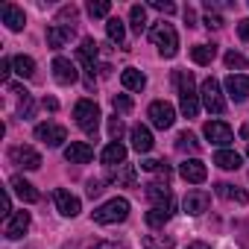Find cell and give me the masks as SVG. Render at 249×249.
<instances>
[{
    "label": "cell",
    "mask_w": 249,
    "mask_h": 249,
    "mask_svg": "<svg viewBox=\"0 0 249 249\" xmlns=\"http://www.w3.org/2000/svg\"><path fill=\"white\" fill-rule=\"evenodd\" d=\"M120 82H123V88H126V91H144L147 88V76L138 68H126V71L120 73Z\"/></svg>",
    "instance_id": "cell-25"
},
{
    "label": "cell",
    "mask_w": 249,
    "mask_h": 249,
    "mask_svg": "<svg viewBox=\"0 0 249 249\" xmlns=\"http://www.w3.org/2000/svg\"><path fill=\"white\" fill-rule=\"evenodd\" d=\"M159 164H161V161H156V159H147V161H141V170H147V173H156V170H159Z\"/></svg>",
    "instance_id": "cell-45"
},
{
    "label": "cell",
    "mask_w": 249,
    "mask_h": 249,
    "mask_svg": "<svg viewBox=\"0 0 249 249\" xmlns=\"http://www.w3.org/2000/svg\"><path fill=\"white\" fill-rule=\"evenodd\" d=\"M129 138H132V150H138V153H150L153 150V132L144 126V123H138V126H132V132H129Z\"/></svg>",
    "instance_id": "cell-22"
},
{
    "label": "cell",
    "mask_w": 249,
    "mask_h": 249,
    "mask_svg": "<svg viewBox=\"0 0 249 249\" xmlns=\"http://www.w3.org/2000/svg\"><path fill=\"white\" fill-rule=\"evenodd\" d=\"M226 94L234 103H243L249 97V76L246 73H229L226 76Z\"/></svg>",
    "instance_id": "cell-13"
},
{
    "label": "cell",
    "mask_w": 249,
    "mask_h": 249,
    "mask_svg": "<svg viewBox=\"0 0 249 249\" xmlns=\"http://www.w3.org/2000/svg\"><path fill=\"white\" fill-rule=\"evenodd\" d=\"M217 196H223V199H229V202H237V205H246L249 202V194L243 191V188H237V185H229V182H217Z\"/></svg>",
    "instance_id": "cell-23"
},
{
    "label": "cell",
    "mask_w": 249,
    "mask_h": 249,
    "mask_svg": "<svg viewBox=\"0 0 249 249\" xmlns=\"http://www.w3.org/2000/svg\"><path fill=\"white\" fill-rule=\"evenodd\" d=\"M97 53H100V47H97L94 38H82V44L76 47V59H79V65L85 68V73H88V85H91L94 71H97Z\"/></svg>",
    "instance_id": "cell-8"
},
{
    "label": "cell",
    "mask_w": 249,
    "mask_h": 249,
    "mask_svg": "<svg viewBox=\"0 0 249 249\" xmlns=\"http://www.w3.org/2000/svg\"><path fill=\"white\" fill-rule=\"evenodd\" d=\"M12 59H3V62H0V79H3V82H9V76H12Z\"/></svg>",
    "instance_id": "cell-42"
},
{
    "label": "cell",
    "mask_w": 249,
    "mask_h": 249,
    "mask_svg": "<svg viewBox=\"0 0 249 249\" xmlns=\"http://www.w3.org/2000/svg\"><path fill=\"white\" fill-rule=\"evenodd\" d=\"M65 21H71V24L76 21V6H73V3L59 9V18H56V24H65Z\"/></svg>",
    "instance_id": "cell-38"
},
{
    "label": "cell",
    "mask_w": 249,
    "mask_h": 249,
    "mask_svg": "<svg viewBox=\"0 0 249 249\" xmlns=\"http://www.w3.org/2000/svg\"><path fill=\"white\" fill-rule=\"evenodd\" d=\"M27 231H30V211H15V214L6 220V226H3L6 240H21Z\"/></svg>",
    "instance_id": "cell-12"
},
{
    "label": "cell",
    "mask_w": 249,
    "mask_h": 249,
    "mask_svg": "<svg viewBox=\"0 0 249 249\" xmlns=\"http://www.w3.org/2000/svg\"><path fill=\"white\" fill-rule=\"evenodd\" d=\"M214 164L223 167V170H237V167L243 164V159H240L234 150H217V153H214Z\"/></svg>",
    "instance_id": "cell-27"
},
{
    "label": "cell",
    "mask_w": 249,
    "mask_h": 249,
    "mask_svg": "<svg viewBox=\"0 0 249 249\" xmlns=\"http://www.w3.org/2000/svg\"><path fill=\"white\" fill-rule=\"evenodd\" d=\"M111 12V3H108V0H91V3H88V15L91 18H106Z\"/></svg>",
    "instance_id": "cell-33"
},
{
    "label": "cell",
    "mask_w": 249,
    "mask_h": 249,
    "mask_svg": "<svg viewBox=\"0 0 249 249\" xmlns=\"http://www.w3.org/2000/svg\"><path fill=\"white\" fill-rule=\"evenodd\" d=\"M176 147H179L182 153H199V150H202V144L196 141V135H194V132H179Z\"/></svg>",
    "instance_id": "cell-32"
},
{
    "label": "cell",
    "mask_w": 249,
    "mask_h": 249,
    "mask_svg": "<svg viewBox=\"0 0 249 249\" xmlns=\"http://www.w3.org/2000/svg\"><path fill=\"white\" fill-rule=\"evenodd\" d=\"M53 202H56V208H59V214H65V217H76L79 211H82V202H79V196H73L71 191H53Z\"/></svg>",
    "instance_id": "cell-16"
},
{
    "label": "cell",
    "mask_w": 249,
    "mask_h": 249,
    "mask_svg": "<svg viewBox=\"0 0 249 249\" xmlns=\"http://www.w3.org/2000/svg\"><path fill=\"white\" fill-rule=\"evenodd\" d=\"M0 18H3V24H6L12 33H21V30L27 27V15H24V9H18L15 3H3V6H0Z\"/></svg>",
    "instance_id": "cell-19"
},
{
    "label": "cell",
    "mask_w": 249,
    "mask_h": 249,
    "mask_svg": "<svg viewBox=\"0 0 249 249\" xmlns=\"http://www.w3.org/2000/svg\"><path fill=\"white\" fill-rule=\"evenodd\" d=\"M153 240V237H150ZM156 246H161V249H173V237H159V240H153Z\"/></svg>",
    "instance_id": "cell-48"
},
{
    "label": "cell",
    "mask_w": 249,
    "mask_h": 249,
    "mask_svg": "<svg viewBox=\"0 0 249 249\" xmlns=\"http://www.w3.org/2000/svg\"><path fill=\"white\" fill-rule=\"evenodd\" d=\"M129 27L141 36L144 30H147V9L141 6V3H135L132 9H129Z\"/></svg>",
    "instance_id": "cell-31"
},
{
    "label": "cell",
    "mask_w": 249,
    "mask_h": 249,
    "mask_svg": "<svg viewBox=\"0 0 249 249\" xmlns=\"http://www.w3.org/2000/svg\"><path fill=\"white\" fill-rule=\"evenodd\" d=\"M12 65H15V73L21 76V79H33L36 76V62H33V56H15L12 59Z\"/></svg>",
    "instance_id": "cell-29"
},
{
    "label": "cell",
    "mask_w": 249,
    "mask_h": 249,
    "mask_svg": "<svg viewBox=\"0 0 249 249\" xmlns=\"http://www.w3.org/2000/svg\"><path fill=\"white\" fill-rule=\"evenodd\" d=\"M111 179H117V182H123V185H135V167H132V164H120V170H114Z\"/></svg>",
    "instance_id": "cell-34"
},
{
    "label": "cell",
    "mask_w": 249,
    "mask_h": 249,
    "mask_svg": "<svg viewBox=\"0 0 249 249\" xmlns=\"http://www.w3.org/2000/svg\"><path fill=\"white\" fill-rule=\"evenodd\" d=\"M214 56H217V47H214V44H194V47H191V59H194L196 65H211Z\"/></svg>",
    "instance_id": "cell-28"
},
{
    "label": "cell",
    "mask_w": 249,
    "mask_h": 249,
    "mask_svg": "<svg viewBox=\"0 0 249 249\" xmlns=\"http://www.w3.org/2000/svg\"><path fill=\"white\" fill-rule=\"evenodd\" d=\"M237 36H240L243 41H249V18H243V21L237 24Z\"/></svg>",
    "instance_id": "cell-44"
},
{
    "label": "cell",
    "mask_w": 249,
    "mask_h": 249,
    "mask_svg": "<svg viewBox=\"0 0 249 249\" xmlns=\"http://www.w3.org/2000/svg\"><path fill=\"white\" fill-rule=\"evenodd\" d=\"M9 188L15 191V196H18L21 202H38V199H41V194H38L24 176H12V179H9Z\"/></svg>",
    "instance_id": "cell-21"
},
{
    "label": "cell",
    "mask_w": 249,
    "mask_h": 249,
    "mask_svg": "<svg viewBox=\"0 0 249 249\" xmlns=\"http://www.w3.org/2000/svg\"><path fill=\"white\" fill-rule=\"evenodd\" d=\"M170 214H173V208H164V205H153V208L147 211V226H153V229H161V226L170 220Z\"/></svg>",
    "instance_id": "cell-30"
},
{
    "label": "cell",
    "mask_w": 249,
    "mask_h": 249,
    "mask_svg": "<svg viewBox=\"0 0 249 249\" xmlns=\"http://www.w3.org/2000/svg\"><path fill=\"white\" fill-rule=\"evenodd\" d=\"M226 68H229V71H243V68H246V59L231 50V53H226Z\"/></svg>",
    "instance_id": "cell-36"
},
{
    "label": "cell",
    "mask_w": 249,
    "mask_h": 249,
    "mask_svg": "<svg viewBox=\"0 0 249 249\" xmlns=\"http://www.w3.org/2000/svg\"><path fill=\"white\" fill-rule=\"evenodd\" d=\"M65 159H68L71 164H88V161L94 159V147H91L88 141H71V144L65 147Z\"/></svg>",
    "instance_id": "cell-18"
},
{
    "label": "cell",
    "mask_w": 249,
    "mask_h": 249,
    "mask_svg": "<svg viewBox=\"0 0 249 249\" xmlns=\"http://www.w3.org/2000/svg\"><path fill=\"white\" fill-rule=\"evenodd\" d=\"M111 106H114V111H120V114L132 111V100H129L126 94H114V97H111Z\"/></svg>",
    "instance_id": "cell-35"
},
{
    "label": "cell",
    "mask_w": 249,
    "mask_h": 249,
    "mask_svg": "<svg viewBox=\"0 0 249 249\" xmlns=\"http://www.w3.org/2000/svg\"><path fill=\"white\" fill-rule=\"evenodd\" d=\"M202 24H205L208 30H220V27H223V18H220V15H214V12H208V15L202 18Z\"/></svg>",
    "instance_id": "cell-41"
},
{
    "label": "cell",
    "mask_w": 249,
    "mask_h": 249,
    "mask_svg": "<svg viewBox=\"0 0 249 249\" xmlns=\"http://www.w3.org/2000/svg\"><path fill=\"white\" fill-rule=\"evenodd\" d=\"M194 18H196V15H194V9H185V21H188V24H194Z\"/></svg>",
    "instance_id": "cell-51"
},
{
    "label": "cell",
    "mask_w": 249,
    "mask_h": 249,
    "mask_svg": "<svg viewBox=\"0 0 249 249\" xmlns=\"http://www.w3.org/2000/svg\"><path fill=\"white\" fill-rule=\"evenodd\" d=\"M9 159H12V164H18V167H24V170H38V167H41V156H38L33 147H27V144L12 147V150H9Z\"/></svg>",
    "instance_id": "cell-10"
},
{
    "label": "cell",
    "mask_w": 249,
    "mask_h": 249,
    "mask_svg": "<svg viewBox=\"0 0 249 249\" xmlns=\"http://www.w3.org/2000/svg\"><path fill=\"white\" fill-rule=\"evenodd\" d=\"M36 138L41 144H47V147H62L68 141V132H65V126H59V123H38Z\"/></svg>",
    "instance_id": "cell-9"
},
{
    "label": "cell",
    "mask_w": 249,
    "mask_h": 249,
    "mask_svg": "<svg viewBox=\"0 0 249 249\" xmlns=\"http://www.w3.org/2000/svg\"><path fill=\"white\" fill-rule=\"evenodd\" d=\"M202 135L214 144V147H220V150H226L231 141H234V132H231V126L226 120H208L205 126H202Z\"/></svg>",
    "instance_id": "cell-6"
},
{
    "label": "cell",
    "mask_w": 249,
    "mask_h": 249,
    "mask_svg": "<svg viewBox=\"0 0 249 249\" xmlns=\"http://www.w3.org/2000/svg\"><path fill=\"white\" fill-rule=\"evenodd\" d=\"M53 76H56L59 85H73V82L79 79L76 65H73L71 59H65V56H56V59H53Z\"/></svg>",
    "instance_id": "cell-14"
},
{
    "label": "cell",
    "mask_w": 249,
    "mask_h": 249,
    "mask_svg": "<svg viewBox=\"0 0 249 249\" xmlns=\"http://www.w3.org/2000/svg\"><path fill=\"white\" fill-rule=\"evenodd\" d=\"M106 36H108L111 44H117V47L126 50V24H123L120 18H108L106 21Z\"/></svg>",
    "instance_id": "cell-24"
},
{
    "label": "cell",
    "mask_w": 249,
    "mask_h": 249,
    "mask_svg": "<svg viewBox=\"0 0 249 249\" xmlns=\"http://www.w3.org/2000/svg\"><path fill=\"white\" fill-rule=\"evenodd\" d=\"M185 249H211V246H208V243H202V240H194V243H188Z\"/></svg>",
    "instance_id": "cell-50"
},
{
    "label": "cell",
    "mask_w": 249,
    "mask_h": 249,
    "mask_svg": "<svg viewBox=\"0 0 249 249\" xmlns=\"http://www.w3.org/2000/svg\"><path fill=\"white\" fill-rule=\"evenodd\" d=\"M120 135H123V120L114 114V117H108V138L111 141H120Z\"/></svg>",
    "instance_id": "cell-37"
},
{
    "label": "cell",
    "mask_w": 249,
    "mask_h": 249,
    "mask_svg": "<svg viewBox=\"0 0 249 249\" xmlns=\"http://www.w3.org/2000/svg\"><path fill=\"white\" fill-rule=\"evenodd\" d=\"M73 38V24H50L47 27V47L62 50Z\"/></svg>",
    "instance_id": "cell-17"
},
{
    "label": "cell",
    "mask_w": 249,
    "mask_h": 249,
    "mask_svg": "<svg viewBox=\"0 0 249 249\" xmlns=\"http://www.w3.org/2000/svg\"><path fill=\"white\" fill-rule=\"evenodd\" d=\"M94 223L100 226H111V223H123L129 217V199H123V196H111L108 202H103L100 208L91 211Z\"/></svg>",
    "instance_id": "cell-3"
},
{
    "label": "cell",
    "mask_w": 249,
    "mask_h": 249,
    "mask_svg": "<svg viewBox=\"0 0 249 249\" xmlns=\"http://www.w3.org/2000/svg\"><path fill=\"white\" fill-rule=\"evenodd\" d=\"M147 117H150V123L156 129H170L176 123V108L170 103H164V100H156V103H150Z\"/></svg>",
    "instance_id": "cell-7"
},
{
    "label": "cell",
    "mask_w": 249,
    "mask_h": 249,
    "mask_svg": "<svg viewBox=\"0 0 249 249\" xmlns=\"http://www.w3.org/2000/svg\"><path fill=\"white\" fill-rule=\"evenodd\" d=\"M147 196L156 202V205H164V208H173V196H170V188L167 185H159V182H150L147 185Z\"/></svg>",
    "instance_id": "cell-26"
},
{
    "label": "cell",
    "mask_w": 249,
    "mask_h": 249,
    "mask_svg": "<svg viewBox=\"0 0 249 249\" xmlns=\"http://www.w3.org/2000/svg\"><path fill=\"white\" fill-rule=\"evenodd\" d=\"M208 202H211L208 191H202V188H194V191H188V196H185L182 208H185V214H191V217H199V214H205V211H208Z\"/></svg>",
    "instance_id": "cell-11"
},
{
    "label": "cell",
    "mask_w": 249,
    "mask_h": 249,
    "mask_svg": "<svg viewBox=\"0 0 249 249\" xmlns=\"http://www.w3.org/2000/svg\"><path fill=\"white\" fill-rule=\"evenodd\" d=\"M179 176H182L185 182H191V185H199V182L208 179V167H205L199 159H188V161L179 164Z\"/></svg>",
    "instance_id": "cell-15"
},
{
    "label": "cell",
    "mask_w": 249,
    "mask_h": 249,
    "mask_svg": "<svg viewBox=\"0 0 249 249\" xmlns=\"http://www.w3.org/2000/svg\"><path fill=\"white\" fill-rule=\"evenodd\" d=\"M100 106L94 103V100H79L76 106H73V120H76V126L85 132V135H97V126H100Z\"/></svg>",
    "instance_id": "cell-4"
},
{
    "label": "cell",
    "mask_w": 249,
    "mask_h": 249,
    "mask_svg": "<svg viewBox=\"0 0 249 249\" xmlns=\"http://www.w3.org/2000/svg\"><path fill=\"white\" fill-rule=\"evenodd\" d=\"M150 41L159 47V53H161L164 59H173V56L179 53V36H176V27L167 24V21L153 24V30H150Z\"/></svg>",
    "instance_id": "cell-2"
},
{
    "label": "cell",
    "mask_w": 249,
    "mask_h": 249,
    "mask_svg": "<svg viewBox=\"0 0 249 249\" xmlns=\"http://www.w3.org/2000/svg\"><path fill=\"white\" fill-rule=\"evenodd\" d=\"M176 88H179V108L185 117H196L199 114V94L194 85V73L191 71H176Z\"/></svg>",
    "instance_id": "cell-1"
},
{
    "label": "cell",
    "mask_w": 249,
    "mask_h": 249,
    "mask_svg": "<svg viewBox=\"0 0 249 249\" xmlns=\"http://www.w3.org/2000/svg\"><path fill=\"white\" fill-rule=\"evenodd\" d=\"M103 194V179H91L88 182V196L94 199V196H100Z\"/></svg>",
    "instance_id": "cell-43"
},
{
    "label": "cell",
    "mask_w": 249,
    "mask_h": 249,
    "mask_svg": "<svg viewBox=\"0 0 249 249\" xmlns=\"http://www.w3.org/2000/svg\"><path fill=\"white\" fill-rule=\"evenodd\" d=\"M33 114H36V103H33V97H27V100L21 103V108H18V117H21V120H30Z\"/></svg>",
    "instance_id": "cell-39"
},
{
    "label": "cell",
    "mask_w": 249,
    "mask_h": 249,
    "mask_svg": "<svg viewBox=\"0 0 249 249\" xmlns=\"http://www.w3.org/2000/svg\"><path fill=\"white\" fill-rule=\"evenodd\" d=\"M44 108L47 111H59V100L56 97H44Z\"/></svg>",
    "instance_id": "cell-47"
},
{
    "label": "cell",
    "mask_w": 249,
    "mask_h": 249,
    "mask_svg": "<svg viewBox=\"0 0 249 249\" xmlns=\"http://www.w3.org/2000/svg\"><path fill=\"white\" fill-rule=\"evenodd\" d=\"M150 6L159 9V12H164V15H173V12H176V3H170V0H153Z\"/></svg>",
    "instance_id": "cell-40"
},
{
    "label": "cell",
    "mask_w": 249,
    "mask_h": 249,
    "mask_svg": "<svg viewBox=\"0 0 249 249\" xmlns=\"http://www.w3.org/2000/svg\"><path fill=\"white\" fill-rule=\"evenodd\" d=\"M3 214L12 217V196H9V194H3Z\"/></svg>",
    "instance_id": "cell-49"
},
{
    "label": "cell",
    "mask_w": 249,
    "mask_h": 249,
    "mask_svg": "<svg viewBox=\"0 0 249 249\" xmlns=\"http://www.w3.org/2000/svg\"><path fill=\"white\" fill-rule=\"evenodd\" d=\"M100 161L106 167H120V164H126V147H123L120 141H111L103 153H100Z\"/></svg>",
    "instance_id": "cell-20"
},
{
    "label": "cell",
    "mask_w": 249,
    "mask_h": 249,
    "mask_svg": "<svg viewBox=\"0 0 249 249\" xmlns=\"http://www.w3.org/2000/svg\"><path fill=\"white\" fill-rule=\"evenodd\" d=\"M199 97H202V106L211 111V114H223L226 111V100H223V91H220V82L214 76H208L199 88Z\"/></svg>",
    "instance_id": "cell-5"
},
{
    "label": "cell",
    "mask_w": 249,
    "mask_h": 249,
    "mask_svg": "<svg viewBox=\"0 0 249 249\" xmlns=\"http://www.w3.org/2000/svg\"><path fill=\"white\" fill-rule=\"evenodd\" d=\"M91 249H123V243H111V240H100V243H94Z\"/></svg>",
    "instance_id": "cell-46"
},
{
    "label": "cell",
    "mask_w": 249,
    "mask_h": 249,
    "mask_svg": "<svg viewBox=\"0 0 249 249\" xmlns=\"http://www.w3.org/2000/svg\"><path fill=\"white\" fill-rule=\"evenodd\" d=\"M246 156H249V150H246Z\"/></svg>",
    "instance_id": "cell-52"
}]
</instances>
